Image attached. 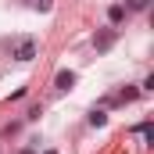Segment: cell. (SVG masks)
Here are the masks:
<instances>
[{"mask_svg":"<svg viewBox=\"0 0 154 154\" xmlns=\"http://www.w3.org/2000/svg\"><path fill=\"white\" fill-rule=\"evenodd\" d=\"M36 54H39V43L32 36H22V39L11 43V57H14V61H32Z\"/></svg>","mask_w":154,"mask_h":154,"instance_id":"cell-1","label":"cell"},{"mask_svg":"<svg viewBox=\"0 0 154 154\" xmlns=\"http://www.w3.org/2000/svg\"><path fill=\"white\" fill-rule=\"evenodd\" d=\"M111 43H115V29H104V32L93 36V47L97 50H111Z\"/></svg>","mask_w":154,"mask_h":154,"instance_id":"cell-2","label":"cell"},{"mask_svg":"<svg viewBox=\"0 0 154 154\" xmlns=\"http://www.w3.org/2000/svg\"><path fill=\"white\" fill-rule=\"evenodd\" d=\"M125 14H129V11H125L122 4H111V7H108V22H111V25H118V22H125Z\"/></svg>","mask_w":154,"mask_h":154,"instance_id":"cell-3","label":"cell"},{"mask_svg":"<svg viewBox=\"0 0 154 154\" xmlns=\"http://www.w3.org/2000/svg\"><path fill=\"white\" fill-rule=\"evenodd\" d=\"M54 82H57V90H72L75 86V72H57Z\"/></svg>","mask_w":154,"mask_h":154,"instance_id":"cell-4","label":"cell"},{"mask_svg":"<svg viewBox=\"0 0 154 154\" xmlns=\"http://www.w3.org/2000/svg\"><path fill=\"white\" fill-rule=\"evenodd\" d=\"M122 7H125V11H147V7H151V0H125Z\"/></svg>","mask_w":154,"mask_h":154,"instance_id":"cell-5","label":"cell"},{"mask_svg":"<svg viewBox=\"0 0 154 154\" xmlns=\"http://www.w3.org/2000/svg\"><path fill=\"white\" fill-rule=\"evenodd\" d=\"M104 122H108V115H104V111H97V108L90 111V125H104Z\"/></svg>","mask_w":154,"mask_h":154,"instance_id":"cell-6","label":"cell"},{"mask_svg":"<svg viewBox=\"0 0 154 154\" xmlns=\"http://www.w3.org/2000/svg\"><path fill=\"white\" fill-rule=\"evenodd\" d=\"M129 100H136V90H122L118 93V104H129Z\"/></svg>","mask_w":154,"mask_h":154,"instance_id":"cell-7","label":"cell"},{"mask_svg":"<svg viewBox=\"0 0 154 154\" xmlns=\"http://www.w3.org/2000/svg\"><path fill=\"white\" fill-rule=\"evenodd\" d=\"M32 4H36V11H50L54 7V0H32Z\"/></svg>","mask_w":154,"mask_h":154,"instance_id":"cell-8","label":"cell"},{"mask_svg":"<svg viewBox=\"0 0 154 154\" xmlns=\"http://www.w3.org/2000/svg\"><path fill=\"white\" fill-rule=\"evenodd\" d=\"M39 115H43V108H39V104H36V108H29V115H25V118H29V122H36Z\"/></svg>","mask_w":154,"mask_h":154,"instance_id":"cell-9","label":"cell"},{"mask_svg":"<svg viewBox=\"0 0 154 154\" xmlns=\"http://www.w3.org/2000/svg\"><path fill=\"white\" fill-rule=\"evenodd\" d=\"M18 154H36V147H22V151H18Z\"/></svg>","mask_w":154,"mask_h":154,"instance_id":"cell-10","label":"cell"},{"mask_svg":"<svg viewBox=\"0 0 154 154\" xmlns=\"http://www.w3.org/2000/svg\"><path fill=\"white\" fill-rule=\"evenodd\" d=\"M43 154H57V151H43Z\"/></svg>","mask_w":154,"mask_h":154,"instance_id":"cell-11","label":"cell"}]
</instances>
